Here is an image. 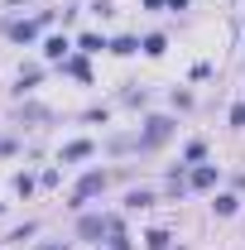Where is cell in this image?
I'll return each instance as SVG.
<instances>
[{
	"mask_svg": "<svg viewBox=\"0 0 245 250\" xmlns=\"http://www.w3.org/2000/svg\"><path fill=\"white\" fill-rule=\"evenodd\" d=\"M168 135H173V121L168 116H149L144 121V135H140V149H159Z\"/></svg>",
	"mask_w": 245,
	"mask_h": 250,
	"instance_id": "cell-1",
	"label": "cell"
},
{
	"mask_svg": "<svg viewBox=\"0 0 245 250\" xmlns=\"http://www.w3.org/2000/svg\"><path fill=\"white\" fill-rule=\"evenodd\" d=\"M111 226H116V217H82L77 221V236L82 241H101V236H111Z\"/></svg>",
	"mask_w": 245,
	"mask_h": 250,
	"instance_id": "cell-2",
	"label": "cell"
},
{
	"mask_svg": "<svg viewBox=\"0 0 245 250\" xmlns=\"http://www.w3.org/2000/svg\"><path fill=\"white\" fill-rule=\"evenodd\" d=\"M101 188H106V173H87L82 183L72 188V202H77V207H82V202H92V197L101 192Z\"/></svg>",
	"mask_w": 245,
	"mask_h": 250,
	"instance_id": "cell-3",
	"label": "cell"
},
{
	"mask_svg": "<svg viewBox=\"0 0 245 250\" xmlns=\"http://www.w3.org/2000/svg\"><path fill=\"white\" fill-rule=\"evenodd\" d=\"M10 39H15V43H34V39H39V24H34V20H20V24H10Z\"/></svg>",
	"mask_w": 245,
	"mask_h": 250,
	"instance_id": "cell-4",
	"label": "cell"
},
{
	"mask_svg": "<svg viewBox=\"0 0 245 250\" xmlns=\"http://www.w3.org/2000/svg\"><path fill=\"white\" fill-rule=\"evenodd\" d=\"M87 154H92V140H72L62 149V164H77V159H87Z\"/></svg>",
	"mask_w": 245,
	"mask_h": 250,
	"instance_id": "cell-5",
	"label": "cell"
},
{
	"mask_svg": "<svg viewBox=\"0 0 245 250\" xmlns=\"http://www.w3.org/2000/svg\"><path fill=\"white\" fill-rule=\"evenodd\" d=\"M192 188H216V168L212 164H202V168H192V178H187Z\"/></svg>",
	"mask_w": 245,
	"mask_h": 250,
	"instance_id": "cell-6",
	"label": "cell"
},
{
	"mask_svg": "<svg viewBox=\"0 0 245 250\" xmlns=\"http://www.w3.org/2000/svg\"><path fill=\"white\" fill-rule=\"evenodd\" d=\"M67 48H72L67 39H48V43H43V53H48L53 62H62V58H67Z\"/></svg>",
	"mask_w": 245,
	"mask_h": 250,
	"instance_id": "cell-7",
	"label": "cell"
},
{
	"mask_svg": "<svg viewBox=\"0 0 245 250\" xmlns=\"http://www.w3.org/2000/svg\"><path fill=\"white\" fill-rule=\"evenodd\" d=\"M168 241H173V236H168L163 226H154L149 236H144V246H149V250H168Z\"/></svg>",
	"mask_w": 245,
	"mask_h": 250,
	"instance_id": "cell-8",
	"label": "cell"
},
{
	"mask_svg": "<svg viewBox=\"0 0 245 250\" xmlns=\"http://www.w3.org/2000/svg\"><path fill=\"white\" fill-rule=\"evenodd\" d=\"M106 246H111V250H130V236H125V226H121V221L111 226V236H106Z\"/></svg>",
	"mask_w": 245,
	"mask_h": 250,
	"instance_id": "cell-9",
	"label": "cell"
},
{
	"mask_svg": "<svg viewBox=\"0 0 245 250\" xmlns=\"http://www.w3.org/2000/svg\"><path fill=\"white\" fill-rule=\"evenodd\" d=\"M212 207H216V212H221V217H231V212L241 207V197H231V192H221V197H216Z\"/></svg>",
	"mask_w": 245,
	"mask_h": 250,
	"instance_id": "cell-10",
	"label": "cell"
},
{
	"mask_svg": "<svg viewBox=\"0 0 245 250\" xmlns=\"http://www.w3.org/2000/svg\"><path fill=\"white\" fill-rule=\"evenodd\" d=\"M77 48H82V53H101L106 43H101V34H82V39H77Z\"/></svg>",
	"mask_w": 245,
	"mask_h": 250,
	"instance_id": "cell-11",
	"label": "cell"
},
{
	"mask_svg": "<svg viewBox=\"0 0 245 250\" xmlns=\"http://www.w3.org/2000/svg\"><path fill=\"white\" fill-rule=\"evenodd\" d=\"M111 53H121V58L140 53V39H116V43H111Z\"/></svg>",
	"mask_w": 245,
	"mask_h": 250,
	"instance_id": "cell-12",
	"label": "cell"
},
{
	"mask_svg": "<svg viewBox=\"0 0 245 250\" xmlns=\"http://www.w3.org/2000/svg\"><path fill=\"white\" fill-rule=\"evenodd\" d=\"M140 48H144V53H149V58H159V53H163V48H168V43H163V34H149V39H144V43H140Z\"/></svg>",
	"mask_w": 245,
	"mask_h": 250,
	"instance_id": "cell-13",
	"label": "cell"
},
{
	"mask_svg": "<svg viewBox=\"0 0 245 250\" xmlns=\"http://www.w3.org/2000/svg\"><path fill=\"white\" fill-rule=\"evenodd\" d=\"M125 202H130V207H149V202H154V192H144V188H135V192H130Z\"/></svg>",
	"mask_w": 245,
	"mask_h": 250,
	"instance_id": "cell-14",
	"label": "cell"
},
{
	"mask_svg": "<svg viewBox=\"0 0 245 250\" xmlns=\"http://www.w3.org/2000/svg\"><path fill=\"white\" fill-rule=\"evenodd\" d=\"M62 67H67L72 77H92V72H87V62H82V58H67V62H62Z\"/></svg>",
	"mask_w": 245,
	"mask_h": 250,
	"instance_id": "cell-15",
	"label": "cell"
},
{
	"mask_svg": "<svg viewBox=\"0 0 245 250\" xmlns=\"http://www.w3.org/2000/svg\"><path fill=\"white\" fill-rule=\"evenodd\" d=\"M15 192H20V197H29V192H34V178H29V173H20V178H15Z\"/></svg>",
	"mask_w": 245,
	"mask_h": 250,
	"instance_id": "cell-16",
	"label": "cell"
},
{
	"mask_svg": "<svg viewBox=\"0 0 245 250\" xmlns=\"http://www.w3.org/2000/svg\"><path fill=\"white\" fill-rule=\"evenodd\" d=\"M34 82H39V67H29V72H20V92H29Z\"/></svg>",
	"mask_w": 245,
	"mask_h": 250,
	"instance_id": "cell-17",
	"label": "cell"
},
{
	"mask_svg": "<svg viewBox=\"0 0 245 250\" xmlns=\"http://www.w3.org/2000/svg\"><path fill=\"white\" fill-rule=\"evenodd\" d=\"M231 125H236V130H245V101L236 106V111H231Z\"/></svg>",
	"mask_w": 245,
	"mask_h": 250,
	"instance_id": "cell-18",
	"label": "cell"
},
{
	"mask_svg": "<svg viewBox=\"0 0 245 250\" xmlns=\"http://www.w3.org/2000/svg\"><path fill=\"white\" fill-rule=\"evenodd\" d=\"M159 5H168V0H144V10H159Z\"/></svg>",
	"mask_w": 245,
	"mask_h": 250,
	"instance_id": "cell-19",
	"label": "cell"
},
{
	"mask_svg": "<svg viewBox=\"0 0 245 250\" xmlns=\"http://www.w3.org/2000/svg\"><path fill=\"white\" fill-rule=\"evenodd\" d=\"M39 250H67V246H39Z\"/></svg>",
	"mask_w": 245,
	"mask_h": 250,
	"instance_id": "cell-20",
	"label": "cell"
}]
</instances>
